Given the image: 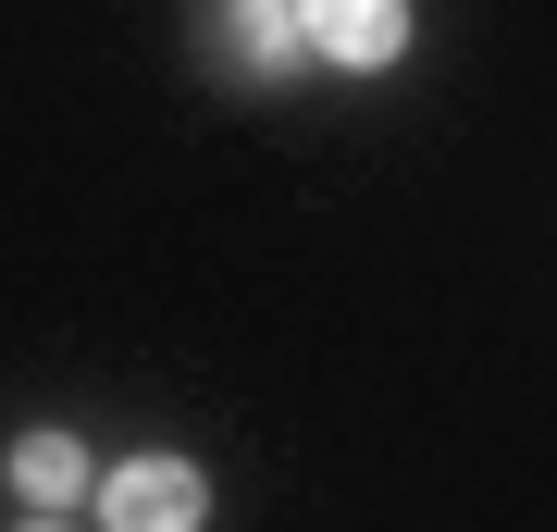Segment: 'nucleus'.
<instances>
[{"label":"nucleus","mask_w":557,"mask_h":532,"mask_svg":"<svg viewBox=\"0 0 557 532\" xmlns=\"http://www.w3.org/2000/svg\"><path fill=\"white\" fill-rule=\"evenodd\" d=\"M199 520H211L199 458H124V471H100V532H199Z\"/></svg>","instance_id":"1"},{"label":"nucleus","mask_w":557,"mask_h":532,"mask_svg":"<svg viewBox=\"0 0 557 532\" xmlns=\"http://www.w3.org/2000/svg\"><path fill=\"white\" fill-rule=\"evenodd\" d=\"M13 495H38V508H75V495H100V471H87L75 434H25L13 446Z\"/></svg>","instance_id":"4"},{"label":"nucleus","mask_w":557,"mask_h":532,"mask_svg":"<svg viewBox=\"0 0 557 532\" xmlns=\"http://www.w3.org/2000/svg\"><path fill=\"white\" fill-rule=\"evenodd\" d=\"M13 532H75V520H62V508H38V520H13Z\"/></svg>","instance_id":"5"},{"label":"nucleus","mask_w":557,"mask_h":532,"mask_svg":"<svg viewBox=\"0 0 557 532\" xmlns=\"http://www.w3.org/2000/svg\"><path fill=\"white\" fill-rule=\"evenodd\" d=\"M298 38L322 62H347V75H384L409 50V0H298Z\"/></svg>","instance_id":"2"},{"label":"nucleus","mask_w":557,"mask_h":532,"mask_svg":"<svg viewBox=\"0 0 557 532\" xmlns=\"http://www.w3.org/2000/svg\"><path fill=\"white\" fill-rule=\"evenodd\" d=\"M211 50H223V75H298V0H223V25H211Z\"/></svg>","instance_id":"3"}]
</instances>
